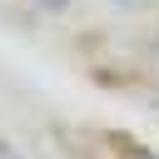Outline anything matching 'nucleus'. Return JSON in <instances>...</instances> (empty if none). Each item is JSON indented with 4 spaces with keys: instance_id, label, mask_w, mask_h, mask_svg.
Here are the masks:
<instances>
[{
    "instance_id": "obj_2",
    "label": "nucleus",
    "mask_w": 159,
    "mask_h": 159,
    "mask_svg": "<svg viewBox=\"0 0 159 159\" xmlns=\"http://www.w3.org/2000/svg\"><path fill=\"white\" fill-rule=\"evenodd\" d=\"M40 10H70V0H35Z\"/></svg>"
},
{
    "instance_id": "obj_4",
    "label": "nucleus",
    "mask_w": 159,
    "mask_h": 159,
    "mask_svg": "<svg viewBox=\"0 0 159 159\" xmlns=\"http://www.w3.org/2000/svg\"><path fill=\"white\" fill-rule=\"evenodd\" d=\"M154 60H159V45H154Z\"/></svg>"
},
{
    "instance_id": "obj_1",
    "label": "nucleus",
    "mask_w": 159,
    "mask_h": 159,
    "mask_svg": "<svg viewBox=\"0 0 159 159\" xmlns=\"http://www.w3.org/2000/svg\"><path fill=\"white\" fill-rule=\"evenodd\" d=\"M0 159H25V154H20V149H15L10 139H0Z\"/></svg>"
},
{
    "instance_id": "obj_3",
    "label": "nucleus",
    "mask_w": 159,
    "mask_h": 159,
    "mask_svg": "<svg viewBox=\"0 0 159 159\" xmlns=\"http://www.w3.org/2000/svg\"><path fill=\"white\" fill-rule=\"evenodd\" d=\"M114 5H119V10H144L149 0H114Z\"/></svg>"
}]
</instances>
